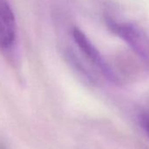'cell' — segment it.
Masks as SVG:
<instances>
[{"instance_id":"cell-1","label":"cell","mask_w":149,"mask_h":149,"mask_svg":"<svg viewBox=\"0 0 149 149\" xmlns=\"http://www.w3.org/2000/svg\"><path fill=\"white\" fill-rule=\"evenodd\" d=\"M104 21L108 29L128 46L145 68H149V37L146 33L136 24L109 14L105 15Z\"/></svg>"},{"instance_id":"cell-2","label":"cell","mask_w":149,"mask_h":149,"mask_svg":"<svg viewBox=\"0 0 149 149\" xmlns=\"http://www.w3.org/2000/svg\"><path fill=\"white\" fill-rule=\"evenodd\" d=\"M72 37L77 48H79L81 55L90 65L97 69L107 81L114 84H122V77L118 72L104 59L83 31L74 27L72 30Z\"/></svg>"},{"instance_id":"cell-5","label":"cell","mask_w":149,"mask_h":149,"mask_svg":"<svg viewBox=\"0 0 149 149\" xmlns=\"http://www.w3.org/2000/svg\"><path fill=\"white\" fill-rule=\"evenodd\" d=\"M0 149H6L3 146H0Z\"/></svg>"},{"instance_id":"cell-4","label":"cell","mask_w":149,"mask_h":149,"mask_svg":"<svg viewBox=\"0 0 149 149\" xmlns=\"http://www.w3.org/2000/svg\"><path fill=\"white\" fill-rule=\"evenodd\" d=\"M140 125L145 131V132L149 136V111H145L144 113L141 114L140 118Z\"/></svg>"},{"instance_id":"cell-3","label":"cell","mask_w":149,"mask_h":149,"mask_svg":"<svg viewBox=\"0 0 149 149\" xmlns=\"http://www.w3.org/2000/svg\"><path fill=\"white\" fill-rule=\"evenodd\" d=\"M16 19L8 0H0V49L9 50L16 39Z\"/></svg>"}]
</instances>
